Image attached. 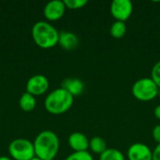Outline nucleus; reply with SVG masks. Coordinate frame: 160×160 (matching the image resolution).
<instances>
[{
    "mask_svg": "<svg viewBox=\"0 0 160 160\" xmlns=\"http://www.w3.org/2000/svg\"><path fill=\"white\" fill-rule=\"evenodd\" d=\"M33 144L36 157L42 160H53L60 148L59 138L52 130L41 131Z\"/></svg>",
    "mask_w": 160,
    "mask_h": 160,
    "instance_id": "f257e3e1",
    "label": "nucleus"
},
{
    "mask_svg": "<svg viewBox=\"0 0 160 160\" xmlns=\"http://www.w3.org/2000/svg\"><path fill=\"white\" fill-rule=\"evenodd\" d=\"M74 97L64 88H56L45 98L44 106L48 112L59 115L67 112L73 105Z\"/></svg>",
    "mask_w": 160,
    "mask_h": 160,
    "instance_id": "f03ea898",
    "label": "nucleus"
},
{
    "mask_svg": "<svg viewBox=\"0 0 160 160\" xmlns=\"http://www.w3.org/2000/svg\"><path fill=\"white\" fill-rule=\"evenodd\" d=\"M32 37L39 48L51 49L58 44L59 32L50 22L39 21L33 25Z\"/></svg>",
    "mask_w": 160,
    "mask_h": 160,
    "instance_id": "7ed1b4c3",
    "label": "nucleus"
},
{
    "mask_svg": "<svg viewBox=\"0 0 160 160\" xmlns=\"http://www.w3.org/2000/svg\"><path fill=\"white\" fill-rule=\"evenodd\" d=\"M132 95L139 101L148 102L159 95V88L151 78H142L133 83Z\"/></svg>",
    "mask_w": 160,
    "mask_h": 160,
    "instance_id": "20e7f679",
    "label": "nucleus"
},
{
    "mask_svg": "<svg viewBox=\"0 0 160 160\" xmlns=\"http://www.w3.org/2000/svg\"><path fill=\"white\" fill-rule=\"evenodd\" d=\"M8 153L14 160H30L36 157L34 144L26 139H16L8 145Z\"/></svg>",
    "mask_w": 160,
    "mask_h": 160,
    "instance_id": "39448f33",
    "label": "nucleus"
},
{
    "mask_svg": "<svg viewBox=\"0 0 160 160\" xmlns=\"http://www.w3.org/2000/svg\"><path fill=\"white\" fill-rule=\"evenodd\" d=\"M110 9L112 16L116 21L125 22L133 12V4L130 0H113Z\"/></svg>",
    "mask_w": 160,
    "mask_h": 160,
    "instance_id": "423d86ee",
    "label": "nucleus"
},
{
    "mask_svg": "<svg viewBox=\"0 0 160 160\" xmlns=\"http://www.w3.org/2000/svg\"><path fill=\"white\" fill-rule=\"evenodd\" d=\"M25 88L26 92L32 96H40L47 92L49 88V81L44 75H34L27 81Z\"/></svg>",
    "mask_w": 160,
    "mask_h": 160,
    "instance_id": "0eeeda50",
    "label": "nucleus"
},
{
    "mask_svg": "<svg viewBox=\"0 0 160 160\" xmlns=\"http://www.w3.org/2000/svg\"><path fill=\"white\" fill-rule=\"evenodd\" d=\"M128 160H153V151L142 142H135L131 144L127 152Z\"/></svg>",
    "mask_w": 160,
    "mask_h": 160,
    "instance_id": "6e6552de",
    "label": "nucleus"
},
{
    "mask_svg": "<svg viewBox=\"0 0 160 160\" xmlns=\"http://www.w3.org/2000/svg\"><path fill=\"white\" fill-rule=\"evenodd\" d=\"M67 8L65 6L64 1L61 0H53L46 4L44 8V16L48 21H57L61 19L66 11Z\"/></svg>",
    "mask_w": 160,
    "mask_h": 160,
    "instance_id": "1a4fd4ad",
    "label": "nucleus"
},
{
    "mask_svg": "<svg viewBox=\"0 0 160 160\" xmlns=\"http://www.w3.org/2000/svg\"><path fill=\"white\" fill-rule=\"evenodd\" d=\"M68 145L74 152H85L89 149V140L83 133L73 132L68 137Z\"/></svg>",
    "mask_w": 160,
    "mask_h": 160,
    "instance_id": "9d476101",
    "label": "nucleus"
},
{
    "mask_svg": "<svg viewBox=\"0 0 160 160\" xmlns=\"http://www.w3.org/2000/svg\"><path fill=\"white\" fill-rule=\"evenodd\" d=\"M61 87L67 90L73 97L80 96L84 91V83L82 80L76 78H68L62 82Z\"/></svg>",
    "mask_w": 160,
    "mask_h": 160,
    "instance_id": "9b49d317",
    "label": "nucleus"
},
{
    "mask_svg": "<svg viewBox=\"0 0 160 160\" xmlns=\"http://www.w3.org/2000/svg\"><path fill=\"white\" fill-rule=\"evenodd\" d=\"M58 44L67 51H72L78 47L79 38L74 33L64 31L59 33Z\"/></svg>",
    "mask_w": 160,
    "mask_h": 160,
    "instance_id": "f8f14e48",
    "label": "nucleus"
},
{
    "mask_svg": "<svg viewBox=\"0 0 160 160\" xmlns=\"http://www.w3.org/2000/svg\"><path fill=\"white\" fill-rule=\"evenodd\" d=\"M19 105L22 111L31 112L36 108V105H37L36 98L34 96H32L31 94L25 92L24 94L22 95V97L19 100Z\"/></svg>",
    "mask_w": 160,
    "mask_h": 160,
    "instance_id": "ddd939ff",
    "label": "nucleus"
},
{
    "mask_svg": "<svg viewBox=\"0 0 160 160\" xmlns=\"http://www.w3.org/2000/svg\"><path fill=\"white\" fill-rule=\"evenodd\" d=\"M89 149L93 153L100 156L108 149L106 141L101 137H93L91 140H89Z\"/></svg>",
    "mask_w": 160,
    "mask_h": 160,
    "instance_id": "4468645a",
    "label": "nucleus"
},
{
    "mask_svg": "<svg viewBox=\"0 0 160 160\" xmlns=\"http://www.w3.org/2000/svg\"><path fill=\"white\" fill-rule=\"evenodd\" d=\"M126 33H127V25L124 22L115 21L112 24L111 29H110V34L113 38L120 39L124 38Z\"/></svg>",
    "mask_w": 160,
    "mask_h": 160,
    "instance_id": "2eb2a0df",
    "label": "nucleus"
},
{
    "mask_svg": "<svg viewBox=\"0 0 160 160\" xmlns=\"http://www.w3.org/2000/svg\"><path fill=\"white\" fill-rule=\"evenodd\" d=\"M99 160H126L124 154L116 148H108L99 156Z\"/></svg>",
    "mask_w": 160,
    "mask_h": 160,
    "instance_id": "dca6fc26",
    "label": "nucleus"
},
{
    "mask_svg": "<svg viewBox=\"0 0 160 160\" xmlns=\"http://www.w3.org/2000/svg\"><path fill=\"white\" fill-rule=\"evenodd\" d=\"M65 160H94V158L88 151H85V152H73L68 157H67Z\"/></svg>",
    "mask_w": 160,
    "mask_h": 160,
    "instance_id": "f3484780",
    "label": "nucleus"
},
{
    "mask_svg": "<svg viewBox=\"0 0 160 160\" xmlns=\"http://www.w3.org/2000/svg\"><path fill=\"white\" fill-rule=\"evenodd\" d=\"M64 3L68 9H80L86 6L87 0H65Z\"/></svg>",
    "mask_w": 160,
    "mask_h": 160,
    "instance_id": "a211bd4d",
    "label": "nucleus"
},
{
    "mask_svg": "<svg viewBox=\"0 0 160 160\" xmlns=\"http://www.w3.org/2000/svg\"><path fill=\"white\" fill-rule=\"evenodd\" d=\"M150 78L155 82V83L158 86V88L160 89V61L157 62L154 65V67L152 68Z\"/></svg>",
    "mask_w": 160,
    "mask_h": 160,
    "instance_id": "6ab92c4d",
    "label": "nucleus"
},
{
    "mask_svg": "<svg viewBox=\"0 0 160 160\" xmlns=\"http://www.w3.org/2000/svg\"><path fill=\"white\" fill-rule=\"evenodd\" d=\"M152 136L155 142H158V144L160 143V125H157L152 131Z\"/></svg>",
    "mask_w": 160,
    "mask_h": 160,
    "instance_id": "aec40b11",
    "label": "nucleus"
},
{
    "mask_svg": "<svg viewBox=\"0 0 160 160\" xmlns=\"http://www.w3.org/2000/svg\"><path fill=\"white\" fill-rule=\"evenodd\" d=\"M153 160H160V143L153 150Z\"/></svg>",
    "mask_w": 160,
    "mask_h": 160,
    "instance_id": "412c9836",
    "label": "nucleus"
},
{
    "mask_svg": "<svg viewBox=\"0 0 160 160\" xmlns=\"http://www.w3.org/2000/svg\"><path fill=\"white\" fill-rule=\"evenodd\" d=\"M154 114H155V116H156V118H157V119L160 120V105H158V106L155 108Z\"/></svg>",
    "mask_w": 160,
    "mask_h": 160,
    "instance_id": "4be33fe9",
    "label": "nucleus"
},
{
    "mask_svg": "<svg viewBox=\"0 0 160 160\" xmlns=\"http://www.w3.org/2000/svg\"><path fill=\"white\" fill-rule=\"evenodd\" d=\"M0 160H11V158H8V157H0Z\"/></svg>",
    "mask_w": 160,
    "mask_h": 160,
    "instance_id": "5701e85b",
    "label": "nucleus"
},
{
    "mask_svg": "<svg viewBox=\"0 0 160 160\" xmlns=\"http://www.w3.org/2000/svg\"><path fill=\"white\" fill-rule=\"evenodd\" d=\"M30 160H42V159H40V158H37V157H35V158H33L32 159H30Z\"/></svg>",
    "mask_w": 160,
    "mask_h": 160,
    "instance_id": "b1692460",
    "label": "nucleus"
}]
</instances>
